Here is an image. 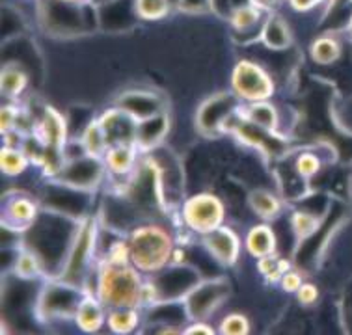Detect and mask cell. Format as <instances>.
<instances>
[{"mask_svg":"<svg viewBox=\"0 0 352 335\" xmlns=\"http://www.w3.org/2000/svg\"><path fill=\"white\" fill-rule=\"evenodd\" d=\"M254 4H257V6H261L263 10H269V8H272L278 2V0H252Z\"/></svg>","mask_w":352,"mask_h":335,"instance_id":"27","label":"cell"},{"mask_svg":"<svg viewBox=\"0 0 352 335\" xmlns=\"http://www.w3.org/2000/svg\"><path fill=\"white\" fill-rule=\"evenodd\" d=\"M99 297L110 308H133L142 297L140 279L135 270L120 263H110L102 268L99 279Z\"/></svg>","mask_w":352,"mask_h":335,"instance_id":"1","label":"cell"},{"mask_svg":"<svg viewBox=\"0 0 352 335\" xmlns=\"http://www.w3.org/2000/svg\"><path fill=\"white\" fill-rule=\"evenodd\" d=\"M298 300L302 303H306V305L314 303L317 300V289H315L314 285H304V287L298 289Z\"/></svg>","mask_w":352,"mask_h":335,"instance_id":"24","label":"cell"},{"mask_svg":"<svg viewBox=\"0 0 352 335\" xmlns=\"http://www.w3.org/2000/svg\"><path fill=\"white\" fill-rule=\"evenodd\" d=\"M248 119H250L256 127H261V129H272L276 123V114L274 108L269 106V104H263L261 101L257 104H254L250 108V114H248Z\"/></svg>","mask_w":352,"mask_h":335,"instance_id":"16","label":"cell"},{"mask_svg":"<svg viewBox=\"0 0 352 335\" xmlns=\"http://www.w3.org/2000/svg\"><path fill=\"white\" fill-rule=\"evenodd\" d=\"M43 132H45V142L49 146H58L64 138V123L56 112H45V123H43Z\"/></svg>","mask_w":352,"mask_h":335,"instance_id":"15","label":"cell"},{"mask_svg":"<svg viewBox=\"0 0 352 335\" xmlns=\"http://www.w3.org/2000/svg\"><path fill=\"white\" fill-rule=\"evenodd\" d=\"M26 84V77L21 71H15V69H8L2 75V90L13 95V93H19Z\"/></svg>","mask_w":352,"mask_h":335,"instance_id":"18","label":"cell"},{"mask_svg":"<svg viewBox=\"0 0 352 335\" xmlns=\"http://www.w3.org/2000/svg\"><path fill=\"white\" fill-rule=\"evenodd\" d=\"M77 321L86 332H94V330L99 328L102 323V310L99 308V303H96L94 300H86L78 308Z\"/></svg>","mask_w":352,"mask_h":335,"instance_id":"10","label":"cell"},{"mask_svg":"<svg viewBox=\"0 0 352 335\" xmlns=\"http://www.w3.org/2000/svg\"><path fill=\"white\" fill-rule=\"evenodd\" d=\"M62 2H69V4H82L84 0H62Z\"/></svg>","mask_w":352,"mask_h":335,"instance_id":"29","label":"cell"},{"mask_svg":"<svg viewBox=\"0 0 352 335\" xmlns=\"http://www.w3.org/2000/svg\"><path fill=\"white\" fill-rule=\"evenodd\" d=\"M177 4L183 12L204 13L212 10V0H177Z\"/></svg>","mask_w":352,"mask_h":335,"instance_id":"22","label":"cell"},{"mask_svg":"<svg viewBox=\"0 0 352 335\" xmlns=\"http://www.w3.org/2000/svg\"><path fill=\"white\" fill-rule=\"evenodd\" d=\"M246 244H248V250H250L252 255H256V257H267L274 250V235H272L269 227H256L248 235Z\"/></svg>","mask_w":352,"mask_h":335,"instance_id":"7","label":"cell"},{"mask_svg":"<svg viewBox=\"0 0 352 335\" xmlns=\"http://www.w3.org/2000/svg\"><path fill=\"white\" fill-rule=\"evenodd\" d=\"M224 207L222 203L209 194L196 196L185 205V220L194 231L211 233L222 222Z\"/></svg>","mask_w":352,"mask_h":335,"instance_id":"4","label":"cell"},{"mask_svg":"<svg viewBox=\"0 0 352 335\" xmlns=\"http://www.w3.org/2000/svg\"><path fill=\"white\" fill-rule=\"evenodd\" d=\"M263 41L270 49H285L291 43L287 23L278 15H270L265 26H263Z\"/></svg>","mask_w":352,"mask_h":335,"instance_id":"6","label":"cell"},{"mask_svg":"<svg viewBox=\"0 0 352 335\" xmlns=\"http://www.w3.org/2000/svg\"><path fill=\"white\" fill-rule=\"evenodd\" d=\"M109 323L114 332H118V334H125V332H131V330L135 328L136 323H138V316H136L135 311L129 310V308H118V310L110 315Z\"/></svg>","mask_w":352,"mask_h":335,"instance_id":"14","label":"cell"},{"mask_svg":"<svg viewBox=\"0 0 352 335\" xmlns=\"http://www.w3.org/2000/svg\"><path fill=\"white\" fill-rule=\"evenodd\" d=\"M13 220H19V222H30L34 218V207L28 201H13L12 209H10Z\"/></svg>","mask_w":352,"mask_h":335,"instance_id":"20","label":"cell"},{"mask_svg":"<svg viewBox=\"0 0 352 335\" xmlns=\"http://www.w3.org/2000/svg\"><path fill=\"white\" fill-rule=\"evenodd\" d=\"M222 332H224V334H246V332H248V323H246L244 316L230 315L224 321Z\"/></svg>","mask_w":352,"mask_h":335,"instance_id":"21","label":"cell"},{"mask_svg":"<svg viewBox=\"0 0 352 335\" xmlns=\"http://www.w3.org/2000/svg\"><path fill=\"white\" fill-rule=\"evenodd\" d=\"M211 328H201V326H194V328L188 330V334H211Z\"/></svg>","mask_w":352,"mask_h":335,"instance_id":"28","label":"cell"},{"mask_svg":"<svg viewBox=\"0 0 352 335\" xmlns=\"http://www.w3.org/2000/svg\"><path fill=\"white\" fill-rule=\"evenodd\" d=\"M263 8L250 2V4H244V6L237 8L231 12V23L237 30H248L252 26H256V23L261 17Z\"/></svg>","mask_w":352,"mask_h":335,"instance_id":"9","label":"cell"},{"mask_svg":"<svg viewBox=\"0 0 352 335\" xmlns=\"http://www.w3.org/2000/svg\"><path fill=\"white\" fill-rule=\"evenodd\" d=\"M283 289H287V290L300 289V277L296 276V274H287V276H283Z\"/></svg>","mask_w":352,"mask_h":335,"instance_id":"26","label":"cell"},{"mask_svg":"<svg viewBox=\"0 0 352 335\" xmlns=\"http://www.w3.org/2000/svg\"><path fill=\"white\" fill-rule=\"evenodd\" d=\"M109 166L118 172V174H123L127 172L131 164H133V149L129 148L127 143H118L109 151Z\"/></svg>","mask_w":352,"mask_h":335,"instance_id":"13","label":"cell"},{"mask_svg":"<svg viewBox=\"0 0 352 335\" xmlns=\"http://www.w3.org/2000/svg\"><path fill=\"white\" fill-rule=\"evenodd\" d=\"M293 224H295L298 237H307V235H311L317 229V220L314 216H309V214H296Z\"/></svg>","mask_w":352,"mask_h":335,"instance_id":"19","label":"cell"},{"mask_svg":"<svg viewBox=\"0 0 352 335\" xmlns=\"http://www.w3.org/2000/svg\"><path fill=\"white\" fill-rule=\"evenodd\" d=\"M172 10V0H135V13L140 19L159 21Z\"/></svg>","mask_w":352,"mask_h":335,"instance_id":"8","label":"cell"},{"mask_svg":"<svg viewBox=\"0 0 352 335\" xmlns=\"http://www.w3.org/2000/svg\"><path fill=\"white\" fill-rule=\"evenodd\" d=\"M131 259L146 272L159 270L172 255V240L160 227L148 226L135 231L131 239Z\"/></svg>","mask_w":352,"mask_h":335,"instance_id":"2","label":"cell"},{"mask_svg":"<svg viewBox=\"0 0 352 335\" xmlns=\"http://www.w3.org/2000/svg\"><path fill=\"white\" fill-rule=\"evenodd\" d=\"M322 0H289V4L295 8L296 12H307V10H311L314 6L320 4Z\"/></svg>","mask_w":352,"mask_h":335,"instance_id":"25","label":"cell"},{"mask_svg":"<svg viewBox=\"0 0 352 335\" xmlns=\"http://www.w3.org/2000/svg\"><path fill=\"white\" fill-rule=\"evenodd\" d=\"M26 166V159L23 153L15 151V149H4L2 151V170L8 175H17L21 174Z\"/></svg>","mask_w":352,"mask_h":335,"instance_id":"17","label":"cell"},{"mask_svg":"<svg viewBox=\"0 0 352 335\" xmlns=\"http://www.w3.org/2000/svg\"><path fill=\"white\" fill-rule=\"evenodd\" d=\"M340 43L332 38H320L311 45V56L319 64H330L340 56Z\"/></svg>","mask_w":352,"mask_h":335,"instance_id":"11","label":"cell"},{"mask_svg":"<svg viewBox=\"0 0 352 335\" xmlns=\"http://www.w3.org/2000/svg\"><path fill=\"white\" fill-rule=\"evenodd\" d=\"M233 88L239 97L259 103L272 93V82L261 67L252 62H241L233 73Z\"/></svg>","mask_w":352,"mask_h":335,"instance_id":"3","label":"cell"},{"mask_svg":"<svg viewBox=\"0 0 352 335\" xmlns=\"http://www.w3.org/2000/svg\"><path fill=\"white\" fill-rule=\"evenodd\" d=\"M317 168H319V162L314 155H304L296 162V170L302 175H314L317 172Z\"/></svg>","mask_w":352,"mask_h":335,"instance_id":"23","label":"cell"},{"mask_svg":"<svg viewBox=\"0 0 352 335\" xmlns=\"http://www.w3.org/2000/svg\"><path fill=\"white\" fill-rule=\"evenodd\" d=\"M205 244L222 264H233L239 255V239L231 229H212Z\"/></svg>","mask_w":352,"mask_h":335,"instance_id":"5","label":"cell"},{"mask_svg":"<svg viewBox=\"0 0 352 335\" xmlns=\"http://www.w3.org/2000/svg\"><path fill=\"white\" fill-rule=\"evenodd\" d=\"M252 207H254V211H256L259 216L263 218H270V216H274L278 211H280V203L276 200L274 196H270L269 192H265V190H257V192L252 194Z\"/></svg>","mask_w":352,"mask_h":335,"instance_id":"12","label":"cell"}]
</instances>
